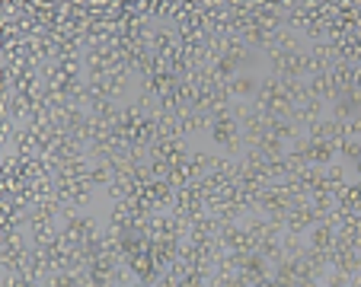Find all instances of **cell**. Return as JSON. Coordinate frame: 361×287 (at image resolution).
Segmentation results:
<instances>
[{"instance_id": "cell-1", "label": "cell", "mask_w": 361, "mask_h": 287, "mask_svg": "<svg viewBox=\"0 0 361 287\" xmlns=\"http://www.w3.org/2000/svg\"><path fill=\"white\" fill-rule=\"evenodd\" d=\"M224 87H227V93H231L237 103H246V99H252V96L259 93V83L252 80V77H231Z\"/></svg>"}]
</instances>
